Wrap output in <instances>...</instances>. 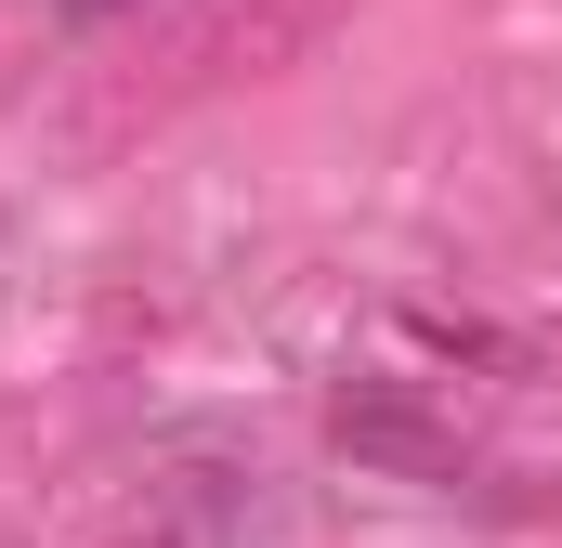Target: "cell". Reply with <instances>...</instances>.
<instances>
[{"instance_id":"obj_1","label":"cell","mask_w":562,"mask_h":548,"mask_svg":"<svg viewBox=\"0 0 562 548\" xmlns=\"http://www.w3.org/2000/svg\"><path fill=\"white\" fill-rule=\"evenodd\" d=\"M327 431H340V457H367V470H406V483H458V431H445L419 392H393V379H353V392L327 406Z\"/></svg>"},{"instance_id":"obj_2","label":"cell","mask_w":562,"mask_h":548,"mask_svg":"<svg viewBox=\"0 0 562 548\" xmlns=\"http://www.w3.org/2000/svg\"><path fill=\"white\" fill-rule=\"evenodd\" d=\"M66 13H119V0H66Z\"/></svg>"}]
</instances>
